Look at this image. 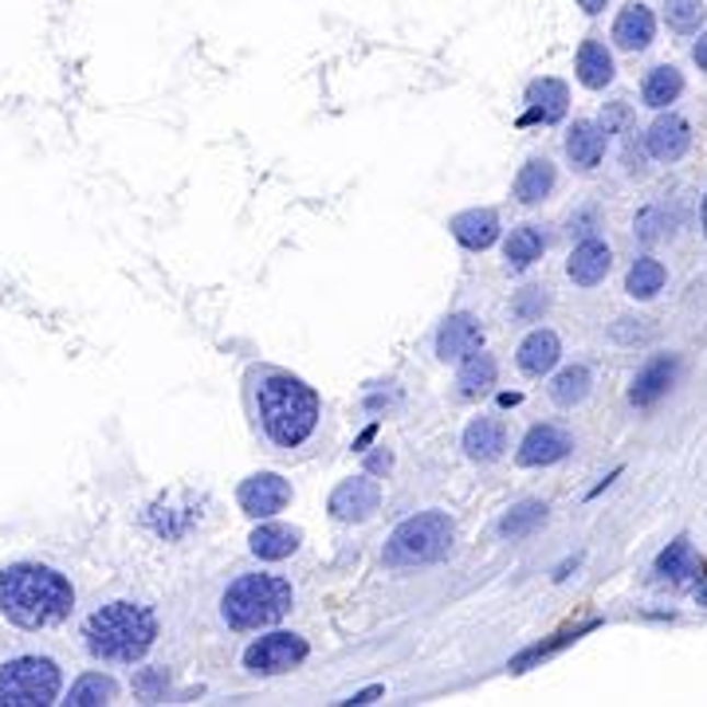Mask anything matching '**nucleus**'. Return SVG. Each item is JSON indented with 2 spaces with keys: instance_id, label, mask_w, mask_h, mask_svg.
I'll return each instance as SVG.
<instances>
[{
  "instance_id": "nucleus-1",
  "label": "nucleus",
  "mask_w": 707,
  "mask_h": 707,
  "mask_svg": "<svg viewBox=\"0 0 707 707\" xmlns=\"http://www.w3.org/2000/svg\"><path fill=\"white\" fill-rule=\"evenodd\" d=\"M76 590L59 570L39 562H16L0 570V613L20 629H52L67 622Z\"/></svg>"
},
{
  "instance_id": "nucleus-2",
  "label": "nucleus",
  "mask_w": 707,
  "mask_h": 707,
  "mask_svg": "<svg viewBox=\"0 0 707 707\" xmlns=\"http://www.w3.org/2000/svg\"><path fill=\"white\" fill-rule=\"evenodd\" d=\"M255 406H260V421L264 433L272 436L280 448H299L303 441H311V433L319 429L322 401L307 381L292 374H264L255 381Z\"/></svg>"
},
{
  "instance_id": "nucleus-3",
  "label": "nucleus",
  "mask_w": 707,
  "mask_h": 707,
  "mask_svg": "<svg viewBox=\"0 0 707 707\" xmlns=\"http://www.w3.org/2000/svg\"><path fill=\"white\" fill-rule=\"evenodd\" d=\"M158 641V617L138 602H111L83 622V645L94 660L134 664Z\"/></svg>"
},
{
  "instance_id": "nucleus-4",
  "label": "nucleus",
  "mask_w": 707,
  "mask_h": 707,
  "mask_svg": "<svg viewBox=\"0 0 707 707\" xmlns=\"http://www.w3.org/2000/svg\"><path fill=\"white\" fill-rule=\"evenodd\" d=\"M295 605L292 582H283L275 574H240L220 597V617L228 629H267V625L283 622Z\"/></svg>"
},
{
  "instance_id": "nucleus-5",
  "label": "nucleus",
  "mask_w": 707,
  "mask_h": 707,
  "mask_svg": "<svg viewBox=\"0 0 707 707\" xmlns=\"http://www.w3.org/2000/svg\"><path fill=\"white\" fill-rule=\"evenodd\" d=\"M456 538V523L448 511H421V515H409L401 527L389 535L386 543V566L394 570H409V566H429L441 562L448 550H453Z\"/></svg>"
},
{
  "instance_id": "nucleus-6",
  "label": "nucleus",
  "mask_w": 707,
  "mask_h": 707,
  "mask_svg": "<svg viewBox=\"0 0 707 707\" xmlns=\"http://www.w3.org/2000/svg\"><path fill=\"white\" fill-rule=\"evenodd\" d=\"M64 688V672L52 657H16L0 664V707H47Z\"/></svg>"
},
{
  "instance_id": "nucleus-7",
  "label": "nucleus",
  "mask_w": 707,
  "mask_h": 707,
  "mask_svg": "<svg viewBox=\"0 0 707 707\" xmlns=\"http://www.w3.org/2000/svg\"><path fill=\"white\" fill-rule=\"evenodd\" d=\"M307 652H311V645L303 641L299 632H267V637L248 645L244 669L252 676H283V672L299 669Z\"/></svg>"
},
{
  "instance_id": "nucleus-8",
  "label": "nucleus",
  "mask_w": 707,
  "mask_h": 707,
  "mask_svg": "<svg viewBox=\"0 0 707 707\" xmlns=\"http://www.w3.org/2000/svg\"><path fill=\"white\" fill-rule=\"evenodd\" d=\"M236 500H240V511L248 518H272L292 503V483L283 480L280 471H255L240 483Z\"/></svg>"
},
{
  "instance_id": "nucleus-9",
  "label": "nucleus",
  "mask_w": 707,
  "mask_h": 707,
  "mask_svg": "<svg viewBox=\"0 0 707 707\" xmlns=\"http://www.w3.org/2000/svg\"><path fill=\"white\" fill-rule=\"evenodd\" d=\"M330 515L342 518V523H366L377 508H381V483L369 480V476H354V480H342L339 488L330 491Z\"/></svg>"
},
{
  "instance_id": "nucleus-10",
  "label": "nucleus",
  "mask_w": 707,
  "mask_h": 707,
  "mask_svg": "<svg viewBox=\"0 0 707 707\" xmlns=\"http://www.w3.org/2000/svg\"><path fill=\"white\" fill-rule=\"evenodd\" d=\"M483 350V327L476 315L460 311V315H448L436 330V358L441 362H456L460 366L468 354Z\"/></svg>"
},
{
  "instance_id": "nucleus-11",
  "label": "nucleus",
  "mask_w": 707,
  "mask_h": 707,
  "mask_svg": "<svg viewBox=\"0 0 707 707\" xmlns=\"http://www.w3.org/2000/svg\"><path fill=\"white\" fill-rule=\"evenodd\" d=\"M574 448L570 433H562L558 424H535L523 441H518V464L523 468H550V464L566 460Z\"/></svg>"
},
{
  "instance_id": "nucleus-12",
  "label": "nucleus",
  "mask_w": 707,
  "mask_h": 707,
  "mask_svg": "<svg viewBox=\"0 0 707 707\" xmlns=\"http://www.w3.org/2000/svg\"><path fill=\"white\" fill-rule=\"evenodd\" d=\"M523 103H527V114L518 118V126H538V123L555 126L566 114V106H570V91H566L562 79L543 76L527 87V99H523Z\"/></svg>"
},
{
  "instance_id": "nucleus-13",
  "label": "nucleus",
  "mask_w": 707,
  "mask_h": 707,
  "mask_svg": "<svg viewBox=\"0 0 707 707\" xmlns=\"http://www.w3.org/2000/svg\"><path fill=\"white\" fill-rule=\"evenodd\" d=\"M676 369H680L676 354H657V358H649V362L641 366V374L632 377L629 401H632L637 409L657 406L660 397H664V394L672 389V381H676Z\"/></svg>"
},
{
  "instance_id": "nucleus-14",
  "label": "nucleus",
  "mask_w": 707,
  "mask_h": 707,
  "mask_svg": "<svg viewBox=\"0 0 707 707\" xmlns=\"http://www.w3.org/2000/svg\"><path fill=\"white\" fill-rule=\"evenodd\" d=\"M456 244L468 248V252H488L495 240H500V213L495 208H468V213H456L448 220Z\"/></svg>"
},
{
  "instance_id": "nucleus-15",
  "label": "nucleus",
  "mask_w": 707,
  "mask_h": 707,
  "mask_svg": "<svg viewBox=\"0 0 707 707\" xmlns=\"http://www.w3.org/2000/svg\"><path fill=\"white\" fill-rule=\"evenodd\" d=\"M645 146L657 161H680L692 146V126L680 114H660L645 134Z\"/></svg>"
},
{
  "instance_id": "nucleus-16",
  "label": "nucleus",
  "mask_w": 707,
  "mask_h": 707,
  "mask_svg": "<svg viewBox=\"0 0 707 707\" xmlns=\"http://www.w3.org/2000/svg\"><path fill=\"white\" fill-rule=\"evenodd\" d=\"M613 267V252L605 240H597V236H585L582 244L574 248V255H570V264H566V275L578 283V287H597V283L609 275Z\"/></svg>"
},
{
  "instance_id": "nucleus-17",
  "label": "nucleus",
  "mask_w": 707,
  "mask_h": 707,
  "mask_svg": "<svg viewBox=\"0 0 707 707\" xmlns=\"http://www.w3.org/2000/svg\"><path fill=\"white\" fill-rule=\"evenodd\" d=\"M464 453H468V460H480V464L500 460L508 453V429L495 417H476L464 429Z\"/></svg>"
},
{
  "instance_id": "nucleus-18",
  "label": "nucleus",
  "mask_w": 707,
  "mask_h": 707,
  "mask_svg": "<svg viewBox=\"0 0 707 707\" xmlns=\"http://www.w3.org/2000/svg\"><path fill=\"white\" fill-rule=\"evenodd\" d=\"M657 36V16L645 4H625L613 20V44L625 52H645Z\"/></svg>"
},
{
  "instance_id": "nucleus-19",
  "label": "nucleus",
  "mask_w": 707,
  "mask_h": 707,
  "mask_svg": "<svg viewBox=\"0 0 707 707\" xmlns=\"http://www.w3.org/2000/svg\"><path fill=\"white\" fill-rule=\"evenodd\" d=\"M558 354H562V342H558L555 330H531L527 339L518 342V369L527 377H543L558 366Z\"/></svg>"
},
{
  "instance_id": "nucleus-20",
  "label": "nucleus",
  "mask_w": 707,
  "mask_h": 707,
  "mask_svg": "<svg viewBox=\"0 0 707 707\" xmlns=\"http://www.w3.org/2000/svg\"><path fill=\"white\" fill-rule=\"evenodd\" d=\"M605 141H609V130L602 123L582 118V123H574L570 134H566V158L574 161L578 170H594L605 153Z\"/></svg>"
},
{
  "instance_id": "nucleus-21",
  "label": "nucleus",
  "mask_w": 707,
  "mask_h": 707,
  "mask_svg": "<svg viewBox=\"0 0 707 707\" xmlns=\"http://www.w3.org/2000/svg\"><path fill=\"white\" fill-rule=\"evenodd\" d=\"M299 531L287 527V523H260L248 538V547H252L255 558H264V562H280V558H292L299 550Z\"/></svg>"
},
{
  "instance_id": "nucleus-22",
  "label": "nucleus",
  "mask_w": 707,
  "mask_h": 707,
  "mask_svg": "<svg viewBox=\"0 0 707 707\" xmlns=\"http://www.w3.org/2000/svg\"><path fill=\"white\" fill-rule=\"evenodd\" d=\"M555 181H558L555 161L531 158L515 178V201L518 205H538V201H547L555 193Z\"/></svg>"
},
{
  "instance_id": "nucleus-23",
  "label": "nucleus",
  "mask_w": 707,
  "mask_h": 707,
  "mask_svg": "<svg viewBox=\"0 0 707 707\" xmlns=\"http://www.w3.org/2000/svg\"><path fill=\"white\" fill-rule=\"evenodd\" d=\"M547 252V232L538 225H518L511 228L508 244H503V255H508V267L511 272H527L531 264H538Z\"/></svg>"
},
{
  "instance_id": "nucleus-24",
  "label": "nucleus",
  "mask_w": 707,
  "mask_h": 707,
  "mask_svg": "<svg viewBox=\"0 0 707 707\" xmlns=\"http://www.w3.org/2000/svg\"><path fill=\"white\" fill-rule=\"evenodd\" d=\"M613 56L609 47L602 44V39H582V47H578V83L590 87V91H602V87L613 83Z\"/></svg>"
},
{
  "instance_id": "nucleus-25",
  "label": "nucleus",
  "mask_w": 707,
  "mask_h": 707,
  "mask_svg": "<svg viewBox=\"0 0 707 707\" xmlns=\"http://www.w3.org/2000/svg\"><path fill=\"white\" fill-rule=\"evenodd\" d=\"M495 374H500L495 358H491V354H483V350H476V354H468V358L460 362V369H456V394H460V397L491 394V386H495Z\"/></svg>"
},
{
  "instance_id": "nucleus-26",
  "label": "nucleus",
  "mask_w": 707,
  "mask_h": 707,
  "mask_svg": "<svg viewBox=\"0 0 707 707\" xmlns=\"http://www.w3.org/2000/svg\"><path fill=\"white\" fill-rule=\"evenodd\" d=\"M680 94H684V76H680L672 64L652 67L649 76H645V83H641V99H645V106H652V111H664V106H672Z\"/></svg>"
},
{
  "instance_id": "nucleus-27",
  "label": "nucleus",
  "mask_w": 707,
  "mask_h": 707,
  "mask_svg": "<svg viewBox=\"0 0 707 707\" xmlns=\"http://www.w3.org/2000/svg\"><path fill=\"white\" fill-rule=\"evenodd\" d=\"M597 629V622H585V625H578V629H562V632H555L550 641H538V645H531V649H523L518 657H511V664L508 669L511 672H527V669H535L538 660H547V657H555V652H562L566 645H574V641H582L585 632H594Z\"/></svg>"
},
{
  "instance_id": "nucleus-28",
  "label": "nucleus",
  "mask_w": 707,
  "mask_h": 707,
  "mask_svg": "<svg viewBox=\"0 0 707 707\" xmlns=\"http://www.w3.org/2000/svg\"><path fill=\"white\" fill-rule=\"evenodd\" d=\"M657 574L664 578V582H688V578L699 574V558H696V550H692L688 538H676V543H669V547L660 550Z\"/></svg>"
},
{
  "instance_id": "nucleus-29",
  "label": "nucleus",
  "mask_w": 707,
  "mask_h": 707,
  "mask_svg": "<svg viewBox=\"0 0 707 707\" xmlns=\"http://www.w3.org/2000/svg\"><path fill=\"white\" fill-rule=\"evenodd\" d=\"M543 523H547V503L527 500V503H518V508H511L508 515L495 523V531H500V538H527V535H535Z\"/></svg>"
},
{
  "instance_id": "nucleus-30",
  "label": "nucleus",
  "mask_w": 707,
  "mask_h": 707,
  "mask_svg": "<svg viewBox=\"0 0 707 707\" xmlns=\"http://www.w3.org/2000/svg\"><path fill=\"white\" fill-rule=\"evenodd\" d=\"M114 696H118V684H114L111 676H103V672H87V676H79L76 684H71L64 704L94 707V704H111Z\"/></svg>"
},
{
  "instance_id": "nucleus-31",
  "label": "nucleus",
  "mask_w": 707,
  "mask_h": 707,
  "mask_svg": "<svg viewBox=\"0 0 707 707\" xmlns=\"http://www.w3.org/2000/svg\"><path fill=\"white\" fill-rule=\"evenodd\" d=\"M664 280H669L664 264L652 260V255H641V260L629 267V275H625V292H629L632 299H652V295L664 287Z\"/></svg>"
},
{
  "instance_id": "nucleus-32",
  "label": "nucleus",
  "mask_w": 707,
  "mask_h": 707,
  "mask_svg": "<svg viewBox=\"0 0 707 707\" xmlns=\"http://www.w3.org/2000/svg\"><path fill=\"white\" fill-rule=\"evenodd\" d=\"M590 369L585 366H566L562 374L550 381V401L562 409H574L578 401H585V394H590Z\"/></svg>"
},
{
  "instance_id": "nucleus-33",
  "label": "nucleus",
  "mask_w": 707,
  "mask_h": 707,
  "mask_svg": "<svg viewBox=\"0 0 707 707\" xmlns=\"http://www.w3.org/2000/svg\"><path fill=\"white\" fill-rule=\"evenodd\" d=\"M704 16H707L704 0H664V24H669L672 32H680V36L699 32Z\"/></svg>"
},
{
  "instance_id": "nucleus-34",
  "label": "nucleus",
  "mask_w": 707,
  "mask_h": 707,
  "mask_svg": "<svg viewBox=\"0 0 707 707\" xmlns=\"http://www.w3.org/2000/svg\"><path fill=\"white\" fill-rule=\"evenodd\" d=\"M511 311H515L518 319H527V322L543 319V311H547V295H543V287H527V292H518V299H515V307H511Z\"/></svg>"
},
{
  "instance_id": "nucleus-35",
  "label": "nucleus",
  "mask_w": 707,
  "mask_h": 707,
  "mask_svg": "<svg viewBox=\"0 0 707 707\" xmlns=\"http://www.w3.org/2000/svg\"><path fill=\"white\" fill-rule=\"evenodd\" d=\"M166 684H170V676H166V669H146L134 676V692H141L146 699H153L158 692H166Z\"/></svg>"
},
{
  "instance_id": "nucleus-36",
  "label": "nucleus",
  "mask_w": 707,
  "mask_h": 707,
  "mask_svg": "<svg viewBox=\"0 0 707 707\" xmlns=\"http://www.w3.org/2000/svg\"><path fill=\"white\" fill-rule=\"evenodd\" d=\"M637 236H641L645 244H652V240L664 236V228H660V208H645L641 217H637Z\"/></svg>"
},
{
  "instance_id": "nucleus-37",
  "label": "nucleus",
  "mask_w": 707,
  "mask_h": 707,
  "mask_svg": "<svg viewBox=\"0 0 707 707\" xmlns=\"http://www.w3.org/2000/svg\"><path fill=\"white\" fill-rule=\"evenodd\" d=\"M692 59L699 64V71H707V32L696 39V47H692Z\"/></svg>"
},
{
  "instance_id": "nucleus-38",
  "label": "nucleus",
  "mask_w": 707,
  "mask_h": 707,
  "mask_svg": "<svg viewBox=\"0 0 707 707\" xmlns=\"http://www.w3.org/2000/svg\"><path fill=\"white\" fill-rule=\"evenodd\" d=\"M605 4H609V0H578V9H582L585 16H597V12H602Z\"/></svg>"
},
{
  "instance_id": "nucleus-39",
  "label": "nucleus",
  "mask_w": 707,
  "mask_h": 707,
  "mask_svg": "<svg viewBox=\"0 0 707 707\" xmlns=\"http://www.w3.org/2000/svg\"><path fill=\"white\" fill-rule=\"evenodd\" d=\"M377 696H381V688H377V684H374V688L358 692V696H350V699H346V704H374V699H377Z\"/></svg>"
},
{
  "instance_id": "nucleus-40",
  "label": "nucleus",
  "mask_w": 707,
  "mask_h": 707,
  "mask_svg": "<svg viewBox=\"0 0 707 707\" xmlns=\"http://www.w3.org/2000/svg\"><path fill=\"white\" fill-rule=\"evenodd\" d=\"M374 436H377V424H369L366 433H362V436H358V441H354V448H358V453H366V444H369V441H374Z\"/></svg>"
},
{
  "instance_id": "nucleus-41",
  "label": "nucleus",
  "mask_w": 707,
  "mask_h": 707,
  "mask_svg": "<svg viewBox=\"0 0 707 707\" xmlns=\"http://www.w3.org/2000/svg\"><path fill=\"white\" fill-rule=\"evenodd\" d=\"M369 468H374V471H381V468H389V453H381V456H374V460H369Z\"/></svg>"
},
{
  "instance_id": "nucleus-42",
  "label": "nucleus",
  "mask_w": 707,
  "mask_h": 707,
  "mask_svg": "<svg viewBox=\"0 0 707 707\" xmlns=\"http://www.w3.org/2000/svg\"><path fill=\"white\" fill-rule=\"evenodd\" d=\"M699 217H704V232H707V197H704V213H699Z\"/></svg>"
},
{
  "instance_id": "nucleus-43",
  "label": "nucleus",
  "mask_w": 707,
  "mask_h": 707,
  "mask_svg": "<svg viewBox=\"0 0 707 707\" xmlns=\"http://www.w3.org/2000/svg\"><path fill=\"white\" fill-rule=\"evenodd\" d=\"M699 605H707V585H704V590H699Z\"/></svg>"
}]
</instances>
